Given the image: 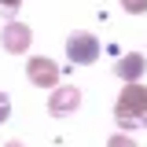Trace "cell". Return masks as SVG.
Listing matches in <instances>:
<instances>
[{
    "instance_id": "3957f363",
    "label": "cell",
    "mask_w": 147,
    "mask_h": 147,
    "mask_svg": "<svg viewBox=\"0 0 147 147\" xmlns=\"http://www.w3.org/2000/svg\"><path fill=\"white\" fill-rule=\"evenodd\" d=\"M26 77L37 88H59V66H55L48 55H33L26 63Z\"/></svg>"
},
{
    "instance_id": "30bf717a",
    "label": "cell",
    "mask_w": 147,
    "mask_h": 147,
    "mask_svg": "<svg viewBox=\"0 0 147 147\" xmlns=\"http://www.w3.org/2000/svg\"><path fill=\"white\" fill-rule=\"evenodd\" d=\"M18 4H22V0H0V11H4V15H15Z\"/></svg>"
},
{
    "instance_id": "7a4b0ae2",
    "label": "cell",
    "mask_w": 147,
    "mask_h": 147,
    "mask_svg": "<svg viewBox=\"0 0 147 147\" xmlns=\"http://www.w3.org/2000/svg\"><path fill=\"white\" fill-rule=\"evenodd\" d=\"M66 59H70L74 66H92L96 59H99V40L85 30H77V33L66 37Z\"/></svg>"
},
{
    "instance_id": "6da1fadb",
    "label": "cell",
    "mask_w": 147,
    "mask_h": 147,
    "mask_svg": "<svg viewBox=\"0 0 147 147\" xmlns=\"http://www.w3.org/2000/svg\"><path fill=\"white\" fill-rule=\"evenodd\" d=\"M114 118L125 129H132L140 118H147V85H140V81L125 85L121 96H118V103H114Z\"/></svg>"
},
{
    "instance_id": "8fae6325",
    "label": "cell",
    "mask_w": 147,
    "mask_h": 147,
    "mask_svg": "<svg viewBox=\"0 0 147 147\" xmlns=\"http://www.w3.org/2000/svg\"><path fill=\"white\" fill-rule=\"evenodd\" d=\"M4 147H22V144H18V140H11V144H4Z\"/></svg>"
},
{
    "instance_id": "ba28073f",
    "label": "cell",
    "mask_w": 147,
    "mask_h": 147,
    "mask_svg": "<svg viewBox=\"0 0 147 147\" xmlns=\"http://www.w3.org/2000/svg\"><path fill=\"white\" fill-rule=\"evenodd\" d=\"M107 147H136V140H132V136H125V132H114V136L107 140Z\"/></svg>"
},
{
    "instance_id": "277c9868",
    "label": "cell",
    "mask_w": 147,
    "mask_h": 147,
    "mask_svg": "<svg viewBox=\"0 0 147 147\" xmlns=\"http://www.w3.org/2000/svg\"><path fill=\"white\" fill-rule=\"evenodd\" d=\"M0 44H4L7 55H22L33 44V30H30L26 22H7V26L0 30Z\"/></svg>"
},
{
    "instance_id": "7c38bea8",
    "label": "cell",
    "mask_w": 147,
    "mask_h": 147,
    "mask_svg": "<svg viewBox=\"0 0 147 147\" xmlns=\"http://www.w3.org/2000/svg\"><path fill=\"white\" fill-rule=\"evenodd\" d=\"M144 125H147V118H144Z\"/></svg>"
},
{
    "instance_id": "52a82bcc",
    "label": "cell",
    "mask_w": 147,
    "mask_h": 147,
    "mask_svg": "<svg viewBox=\"0 0 147 147\" xmlns=\"http://www.w3.org/2000/svg\"><path fill=\"white\" fill-rule=\"evenodd\" d=\"M121 7L129 15H147V0H121Z\"/></svg>"
},
{
    "instance_id": "9c48e42d",
    "label": "cell",
    "mask_w": 147,
    "mask_h": 147,
    "mask_svg": "<svg viewBox=\"0 0 147 147\" xmlns=\"http://www.w3.org/2000/svg\"><path fill=\"white\" fill-rule=\"evenodd\" d=\"M11 118V99H7V92H0V125Z\"/></svg>"
},
{
    "instance_id": "8992f818",
    "label": "cell",
    "mask_w": 147,
    "mask_h": 147,
    "mask_svg": "<svg viewBox=\"0 0 147 147\" xmlns=\"http://www.w3.org/2000/svg\"><path fill=\"white\" fill-rule=\"evenodd\" d=\"M144 66H147V59H144V55H140V52H129V55H121V59L114 63V74H118L125 85H132V81H140Z\"/></svg>"
},
{
    "instance_id": "5b68a950",
    "label": "cell",
    "mask_w": 147,
    "mask_h": 147,
    "mask_svg": "<svg viewBox=\"0 0 147 147\" xmlns=\"http://www.w3.org/2000/svg\"><path fill=\"white\" fill-rule=\"evenodd\" d=\"M77 107H81V92L74 88V85H59V88H52V96H48V114L66 118V114H74Z\"/></svg>"
}]
</instances>
